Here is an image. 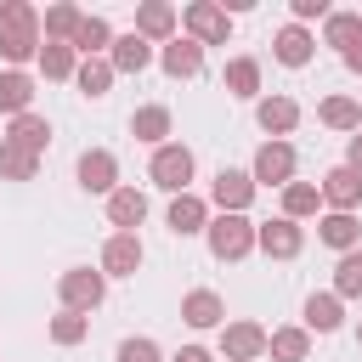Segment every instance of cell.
<instances>
[{
	"label": "cell",
	"instance_id": "15",
	"mask_svg": "<svg viewBox=\"0 0 362 362\" xmlns=\"http://www.w3.org/2000/svg\"><path fill=\"white\" fill-rule=\"evenodd\" d=\"M164 221H170L175 238H198V232L209 226V204L192 198V192H181V198H170V215H164Z\"/></svg>",
	"mask_w": 362,
	"mask_h": 362
},
{
	"label": "cell",
	"instance_id": "10",
	"mask_svg": "<svg viewBox=\"0 0 362 362\" xmlns=\"http://www.w3.org/2000/svg\"><path fill=\"white\" fill-rule=\"evenodd\" d=\"M141 272V238L136 232H113L102 243V277H136Z\"/></svg>",
	"mask_w": 362,
	"mask_h": 362
},
{
	"label": "cell",
	"instance_id": "19",
	"mask_svg": "<svg viewBox=\"0 0 362 362\" xmlns=\"http://www.w3.org/2000/svg\"><path fill=\"white\" fill-rule=\"evenodd\" d=\"M107 221H113L119 232H136V226L147 221V198H141L136 187H113V192H107Z\"/></svg>",
	"mask_w": 362,
	"mask_h": 362
},
{
	"label": "cell",
	"instance_id": "2",
	"mask_svg": "<svg viewBox=\"0 0 362 362\" xmlns=\"http://www.w3.org/2000/svg\"><path fill=\"white\" fill-rule=\"evenodd\" d=\"M57 294H62V311H96L102 305V294H107V277L102 272H90V266H68L62 277H57Z\"/></svg>",
	"mask_w": 362,
	"mask_h": 362
},
{
	"label": "cell",
	"instance_id": "36",
	"mask_svg": "<svg viewBox=\"0 0 362 362\" xmlns=\"http://www.w3.org/2000/svg\"><path fill=\"white\" fill-rule=\"evenodd\" d=\"M34 170H40V158L23 153V147H11V141L0 136V175H6V181H34Z\"/></svg>",
	"mask_w": 362,
	"mask_h": 362
},
{
	"label": "cell",
	"instance_id": "31",
	"mask_svg": "<svg viewBox=\"0 0 362 362\" xmlns=\"http://www.w3.org/2000/svg\"><path fill=\"white\" fill-rule=\"evenodd\" d=\"M0 57L11 68H23L28 57H40V28H0Z\"/></svg>",
	"mask_w": 362,
	"mask_h": 362
},
{
	"label": "cell",
	"instance_id": "35",
	"mask_svg": "<svg viewBox=\"0 0 362 362\" xmlns=\"http://www.w3.org/2000/svg\"><path fill=\"white\" fill-rule=\"evenodd\" d=\"M334 294H339V300H362V249L339 255V266H334Z\"/></svg>",
	"mask_w": 362,
	"mask_h": 362
},
{
	"label": "cell",
	"instance_id": "12",
	"mask_svg": "<svg viewBox=\"0 0 362 362\" xmlns=\"http://www.w3.org/2000/svg\"><path fill=\"white\" fill-rule=\"evenodd\" d=\"M209 198L221 204V215H243V209L255 204V181H249V170H221L215 187H209Z\"/></svg>",
	"mask_w": 362,
	"mask_h": 362
},
{
	"label": "cell",
	"instance_id": "1",
	"mask_svg": "<svg viewBox=\"0 0 362 362\" xmlns=\"http://www.w3.org/2000/svg\"><path fill=\"white\" fill-rule=\"evenodd\" d=\"M204 238H209V255L215 260H243L255 249V221L249 215H209Z\"/></svg>",
	"mask_w": 362,
	"mask_h": 362
},
{
	"label": "cell",
	"instance_id": "14",
	"mask_svg": "<svg viewBox=\"0 0 362 362\" xmlns=\"http://www.w3.org/2000/svg\"><path fill=\"white\" fill-rule=\"evenodd\" d=\"M158 62H164L170 79H198V74H204V45H192L187 34H175V40L158 51Z\"/></svg>",
	"mask_w": 362,
	"mask_h": 362
},
{
	"label": "cell",
	"instance_id": "16",
	"mask_svg": "<svg viewBox=\"0 0 362 362\" xmlns=\"http://www.w3.org/2000/svg\"><path fill=\"white\" fill-rule=\"evenodd\" d=\"M181 322H187V328H221V322H226L221 294H215V288H192V294L181 300Z\"/></svg>",
	"mask_w": 362,
	"mask_h": 362
},
{
	"label": "cell",
	"instance_id": "4",
	"mask_svg": "<svg viewBox=\"0 0 362 362\" xmlns=\"http://www.w3.org/2000/svg\"><path fill=\"white\" fill-rule=\"evenodd\" d=\"M181 23H187V40H192V45H226V34H232L226 6H215V0H192V6L181 11Z\"/></svg>",
	"mask_w": 362,
	"mask_h": 362
},
{
	"label": "cell",
	"instance_id": "28",
	"mask_svg": "<svg viewBox=\"0 0 362 362\" xmlns=\"http://www.w3.org/2000/svg\"><path fill=\"white\" fill-rule=\"evenodd\" d=\"M79 6L74 0H57V6H45V17H40V28H45V40H57V45H68L74 40V28H79Z\"/></svg>",
	"mask_w": 362,
	"mask_h": 362
},
{
	"label": "cell",
	"instance_id": "26",
	"mask_svg": "<svg viewBox=\"0 0 362 362\" xmlns=\"http://www.w3.org/2000/svg\"><path fill=\"white\" fill-rule=\"evenodd\" d=\"M322 40L345 57V51L362 40V11H328V17H322Z\"/></svg>",
	"mask_w": 362,
	"mask_h": 362
},
{
	"label": "cell",
	"instance_id": "34",
	"mask_svg": "<svg viewBox=\"0 0 362 362\" xmlns=\"http://www.w3.org/2000/svg\"><path fill=\"white\" fill-rule=\"evenodd\" d=\"M317 119H322L328 130H362V102H351V96H328V102L317 107Z\"/></svg>",
	"mask_w": 362,
	"mask_h": 362
},
{
	"label": "cell",
	"instance_id": "33",
	"mask_svg": "<svg viewBox=\"0 0 362 362\" xmlns=\"http://www.w3.org/2000/svg\"><path fill=\"white\" fill-rule=\"evenodd\" d=\"M34 62H40V74H45V79H74V68H79L74 45H57V40H45Z\"/></svg>",
	"mask_w": 362,
	"mask_h": 362
},
{
	"label": "cell",
	"instance_id": "29",
	"mask_svg": "<svg viewBox=\"0 0 362 362\" xmlns=\"http://www.w3.org/2000/svg\"><path fill=\"white\" fill-rule=\"evenodd\" d=\"M74 85H79L90 102H96V96H107V85H113V62H107V57H79Z\"/></svg>",
	"mask_w": 362,
	"mask_h": 362
},
{
	"label": "cell",
	"instance_id": "32",
	"mask_svg": "<svg viewBox=\"0 0 362 362\" xmlns=\"http://www.w3.org/2000/svg\"><path fill=\"white\" fill-rule=\"evenodd\" d=\"M317 204H322V192L311 187V181H288L283 187V221H305V215H317Z\"/></svg>",
	"mask_w": 362,
	"mask_h": 362
},
{
	"label": "cell",
	"instance_id": "40",
	"mask_svg": "<svg viewBox=\"0 0 362 362\" xmlns=\"http://www.w3.org/2000/svg\"><path fill=\"white\" fill-rule=\"evenodd\" d=\"M288 11H294V23L305 28L311 17H328V0H288Z\"/></svg>",
	"mask_w": 362,
	"mask_h": 362
},
{
	"label": "cell",
	"instance_id": "27",
	"mask_svg": "<svg viewBox=\"0 0 362 362\" xmlns=\"http://www.w3.org/2000/svg\"><path fill=\"white\" fill-rule=\"evenodd\" d=\"M266 351H272V362H305V351H311V334L305 328H272L266 334Z\"/></svg>",
	"mask_w": 362,
	"mask_h": 362
},
{
	"label": "cell",
	"instance_id": "8",
	"mask_svg": "<svg viewBox=\"0 0 362 362\" xmlns=\"http://www.w3.org/2000/svg\"><path fill=\"white\" fill-rule=\"evenodd\" d=\"M175 28H181V17H175V6H170V0H141V6H136V34H141L147 45H153V40H158V45H170V40H175Z\"/></svg>",
	"mask_w": 362,
	"mask_h": 362
},
{
	"label": "cell",
	"instance_id": "39",
	"mask_svg": "<svg viewBox=\"0 0 362 362\" xmlns=\"http://www.w3.org/2000/svg\"><path fill=\"white\" fill-rule=\"evenodd\" d=\"M119 362H164V356H158L153 339H124V345H119Z\"/></svg>",
	"mask_w": 362,
	"mask_h": 362
},
{
	"label": "cell",
	"instance_id": "13",
	"mask_svg": "<svg viewBox=\"0 0 362 362\" xmlns=\"http://www.w3.org/2000/svg\"><path fill=\"white\" fill-rule=\"evenodd\" d=\"M317 192H322V204H334L339 215H351V209L362 204V175H356V170H345V164H334V170L317 181Z\"/></svg>",
	"mask_w": 362,
	"mask_h": 362
},
{
	"label": "cell",
	"instance_id": "38",
	"mask_svg": "<svg viewBox=\"0 0 362 362\" xmlns=\"http://www.w3.org/2000/svg\"><path fill=\"white\" fill-rule=\"evenodd\" d=\"M0 28H40V11L28 0H0Z\"/></svg>",
	"mask_w": 362,
	"mask_h": 362
},
{
	"label": "cell",
	"instance_id": "20",
	"mask_svg": "<svg viewBox=\"0 0 362 362\" xmlns=\"http://www.w3.org/2000/svg\"><path fill=\"white\" fill-rule=\"evenodd\" d=\"M6 141H11V147H23V153H34V158H40V153H45V147H51V124H45V119H40V113H17V119H11V130H6Z\"/></svg>",
	"mask_w": 362,
	"mask_h": 362
},
{
	"label": "cell",
	"instance_id": "9",
	"mask_svg": "<svg viewBox=\"0 0 362 362\" xmlns=\"http://www.w3.org/2000/svg\"><path fill=\"white\" fill-rule=\"evenodd\" d=\"M79 187L107 198V192L119 187V158H113L107 147H85V153H79Z\"/></svg>",
	"mask_w": 362,
	"mask_h": 362
},
{
	"label": "cell",
	"instance_id": "23",
	"mask_svg": "<svg viewBox=\"0 0 362 362\" xmlns=\"http://www.w3.org/2000/svg\"><path fill=\"white\" fill-rule=\"evenodd\" d=\"M74 57H107V45H113V28L102 23V17H79V28H74Z\"/></svg>",
	"mask_w": 362,
	"mask_h": 362
},
{
	"label": "cell",
	"instance_id": "17",
	"mask_svg": "<svg viewBox=\"0 0 362 362\" xmlns=\"http://www.w3.org/2000/svg\"><path fill=\"white\" fill-rule=\"evenodd\" d=\"M311 51H317V40H311L300 23L277 28V40H272V57H277L283 68H305V62H311Z\"/></svg>",
	"mask_w": 362,
	"mask_h": 362
},
{
	"label": "cell",
	"instance_id": "37",
	"mask_svg": "<svg viewBox=\"0 0 362 362\" xmlns=\"http://www.w3.org/2000/svg\"><path fill=\"white\" fill-rule=\"evenodd\" d=\"M90 334V317H79V311H62V317H51V339L57 345H79Z\"/></svg>",
	"mask_w": 362,
	"mask_h": 362
},
{
	"label": "cell",
	"instance_id": "3",
	"mask_svg": "<svg viewBox=\"0 0 362 362\" xmlns=\"http://www.w3.org/2000/svg\"><path fill=\"white\" fill-rule=\"evenodd\" d=\"M147 175H153V187H164L170 198H181V192H187V181H192V153H187L181 141H164V147H153Z\"/></svg>",
	"mask_w": 362,
	"mask_h": 362
},
{
	"label": "cell",
	"instance_id": "25",
	"mask_svg": "<svg viewBox=\"0 0 362 362\" xmlns=\"http://www.w3.org/2000/svg\"><path fill=\"white\" fill-rule=\"evenodd\" d=\"M130 136L136 141H147V147H164V136H170V107H136L130 113Z\"/></svg>",
	"mask_w": 362,
	"mask_h": 362
},
{
	"label": "cell",
	"instance_id": "43",
	"mask_svg": "<svg viewBox=\"0 0 362 362\" xmlns=\"http://www.w3.org/2000/svg\"><path fill=\"white\" fill-rule=\"evenodd\" d=\"M345 68H351V74H362V40H356V45L345 51Z\"/></svg>",
	"mask_w": 362,
	"mask_h": 362
},
{
	"label": "cell",
	"instance_id": "5",
	"mask_svg": "<svg viewBox=\"0 0 362 362\" xmlns=\"http://www.w3.org/2000/svg\"><path fill=\"white\" fill-rule=\"evenodd\" d=\"M249 181H255V187H288V181H294V147H288V141H266V147L255 153Z\"/></svg>",
	"mask_w": 362,
	"mask_h": 362
},
{
	"label": "cell",
	"instance_id": "18",
	"mask_svg": "<svg viewBox=\"0 0 362 362\" xmlns=\"http://www.w3.org/2000/svg\"><path fill=\"white\" fill-rule=\"evenodd\" d=\"M107 62H113V74H141V68L153 62V45L130 28V34H119V40L107 45Z\"/></svg>",
	"mask_w": 362,
	"mask_h": 362
},
{
	"label": "cell",
	"instance_id": "41",
	"mask_svg": "<svg viewBox=\"0 0 362 362\" xmlns=\"http://www.w3.org/2000/svg\"><path fill=\"white\" fill-rule=\"evenodd\" d=\"M170 362H215V356H209V351H204V345H181V351H175V356H170Z\"/></svg>",
	"mask_w": 362,
	"mask_h": 362
},
{
	"label": "cell",
	"instance_id": "30",
	"mask_svg": "<svg viewBox=\"0 0 362 362\" xmlns=\"http://www.w3.org/2000/svg\"><path fill=\"white\" fill-rule=\"evenodd\" d=\"M339 322H345L339 294H311V300H305V334H334Z\"/></svg>",
	"mask_w": 362,
	"mask_h": 362
},
{
	"label": "cell",
	"instance_id": "44",
	"mask_svg": "<svg viewBox=\"0 0 362 362\" xmlns=\"http://www.w3.org/2000/svg\"><path fill=\"white\" fill-rule=\"evenodd\" d=\"M356 345H362V328H356Z\"/></svg>",
	"mask_w": 362,
	"mask_h": 362
},
{
	"label": "cell",
	"instance_id": "21",
	"mask_svg": "<svg viewBox=\"0 0 362 362\" xmlns=\"http://www.w3.org/2000/svg\"><path fill=\"white\" fill-rule=\"evenodd\" d=\"M317 238H322L328 249H339V255H351V249L362 243V226H356V215H339V209H328V215L317 221Z\"/></svg>",
	"mask_w": 362,
	"mask_h": 362
},
{
	"label": "cell",
	"instance_id": "6",
	"mask_svg": "<svg viewBox=\"0 0 362 362\" xmlns=\"http://www.w3.org/2000/svg\"><path fill=\"white\" fill-rule=\"evenodd\" d=\"M221 351H226V362H255V356H266V328L249 317L221 322Z\"/></svg>",
	"mask_w": 362,
	"mask_h": 362
},
{
	"label": "cell",
	"instance_id": "22",
	"mask_svg": "<svg viewBox=\"0 0 362 362\" xmlns=\"http://www.w3.org/2000/svg\"><path fill=\"white\" fill-rule=\"evenodd\" d=\"M0 113H34V79L23 74V68H6L0 74Z\"/></svg>",
	"mask_w": 362,
	"mask_h": 362
},
{
	"label": "cell",
	"instance_id": "11",
	"mask_svg": "<svg viewBox=\"0 0 362 362\" xmlns=\"http://www.w3.org/2000/svg\"><path fill=\"white\" fill-rule=\"evenodd\" d=\"M255 124H260L272 141H283V136L300 124V102H294V96H260V102H255Z\"/></svg>",
	"mask_w": 362,
	"mask_h": 362
},
{
	"label": "cell",
	"instance_id": "24",
	"mask_svg": "<svg viewBox=\"0 0 362 362\" xmlns=\"http://www.w3.org/2000/svg\"><path fill=\"white\" fill-rule=\"evenodd\" d=\"M226 96H238V102H255L260 96V62L255 57H232L226 62Z\"/></svg>",
	"mask_w": 362,
	"mask_h": 362
},
{
	"label": "cell",
	"instance_id": "42",
	"mask_svg": "<svg viewBox=\"0 0 362 362\" xmlns=\"http://www.w3.org/2000/svg\"><path fill=\"white\" fill-rule=\"evenodd\" d=\"M345 170H356V175H362V130L351 136V153H345Z\"/></svg>",
	"mask_w": 362,
	"mask_h": 362
},
{
	"label": "cell",
	"instance_id": "7",
	"mask_svg": "<svg viewBox=\"0 0 362 362\" xmlns=\"http://www.w3.org/2000/svg\"><path fill=\"white\" fill-rule=\"evenodd\" d=\"M255 249H266L272 260H294V255L305 249V232L277 215V221H260V226H255Z\"/></svg>",
	"mask_w": 362,
	"mask_h": 362
}]
</instances>
